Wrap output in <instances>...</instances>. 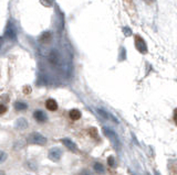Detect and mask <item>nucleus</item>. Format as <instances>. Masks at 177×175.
Segmentation results:
<instances>
[{
  "label": "nucleus",
  "instance_id": "2",
  "mask_svg": "<svg viewBox=\"0 0 177 175\" xmlns=\"http://www.w3.org/2000/svg\"><path fill=\"white\" fill-rule=\"evenodd\" d=\"M28 141L32 144H39V146H44L47 143V138L42 136L39 132H32L28 136Z\"/></svg>",
  "mask_w": 177,
  "mask_h": 175
},
{
  "label": "nucleus",
  "instance_id": "13",
  "mask_svg": "<svg viewBox=\"0 0 177 175\" xmlns=\"http://www.w3.org/2000/svg\"><path fill=\"white\" fill-rule=\"evenodd\" d=\"M58 59H59V55L55 51H52L49 55V61L51 62L52 64H57L58 63Z\"/></svg>",
  "mask_w": 177,
  "mask_h": 175
},
{
  "label": "nucleus",
  "instance_id": "20",
  "mask_svg": "<svg viewBox=\"0 0 177 175\" xmlns=\"http://www.w3.org/2000/svg\"><path fill=\"white\" fill-rule=\"evenodd\" d=\"M0 175H6V173L3 170H0Z\"/></svg>",
  "mask_w": 177,
  "mask_h": 175
},
{
  "label": "nucleus",
  "instance_id": "12",
  "mask_svg": "<svg viewBox=\"0 0 177 175\" xmlns=\"http://www.w3.org/2000/svg\"><path fill=\"white\" fill-rule=\"evenodd\" d=\"M14 108H16V110H18V111H22V110L27 109L28 105L22 101H17L16 104H14Z\"/></svg>",
  "mask_w": 177,
  "mask_h": 175
},
{
  "label": "nucleus",
  "instance_id": "14",
  "mask_svg": "<svg viewBox=\"0 0 177 175\" xmlns=\"http://www.w3.org/2000/svg\"><path fill=\"white\" fill-rule=\"evenodd\" d=\"M50 39H51L50 33H49V32H46V33H44L43 35L41 37V39H40V40H41V42H46V43H47V42L50 41Z\"/></svg>",
  "mask_w": 177,
  "mask_h": 175
},
{
  "label": "nucleus",
  "instance_id": "9",
  "mask_svg": "<svg viewBox=\"0 0 177 175\" xmlns=\"http://www.w3.org/2000/svg\"><path fill=\"white\" fill-rule=\"evenodd\" d=\"M16 128L18 130H25L28 128V121L23 118H20L16 121Z\"/></svg>",
  "mask_w": 177,
  "mask_h": 175
},
{
  "label": "nucleus",
  "instance_id": "7",
  "mask_svg": "<svg viewBox=\"0 0 177 175\" xmlns=\"http://www.w3.org/2000/svg\"><path fill=\"white\" fill-rule=\"evenodd\" d=\"M46 107L50 111H55L58 109V102L54 99H48L46 101Z\"/></svg>",
  "mask_w": 177,
  "mask_h": 175
},
{
  "label": "nucleus",
  "instance_id": "18",
  "mask_svg": "<svg viewBox=\"0 0 177 175\" xmlns=\"http://www.w3.org/2000/svg\"><path fill=\"white\" fill-rule=\"evenodd\" d=\"M6 111H7V107L3 104H0V115L6 114Z\"/></svg>",
  "mask_w": 177,
  "mask_h": 175
},
{
  "label": "nucleus",
  "instance_id": "16",
  "mask_svg": "<svg viewBox=\"0 0 177 175\" xmlns=\"http://www.w3.org/2000/svg\"><path fill=\"white\" fill-rule=\"evenodd\" d=\"M7 37L9 38V39H14V37H16V32H14V29H8V31H7Z\"/></svg>",
  "mask_w": 177,
  "mask_h": 175
},
{
  "label": "nucleus",
  "instance_id": "8",
  "mask_svg": "<svg viewBox=\"0 0 177 175\" xmlns=\"http://www.w3.org/2000/svg\"><path fill=\"white\" fill-rule=\"evenodd\" d=\"M97 112H99L100 116H102V117H103V118L108 119V120H112V121H114V122L119 123V120H117V119H115L114 117L112 116V115L108 114V111H105V110H103V109H97Z\"/></svg>",
  "mask_w": 177,
  "mask_h": 175
},
{
  "label": "nucleus",
  "instance_id": "3",
  "mask_svg": "<svg viewBox=\"0 0 177 175\" xmlns=\"http://www.w3.org/2000/svg\"><path fill=\"white\" fill-rule=\"evenodd\" d=\"M48 157H49V159H50L51 161L59 162L61 157H62V150H61L60 148L50 149V151H49V153H48Z\"/></svg>",
  "mask_w": 177,
  "mask_h": 175
},
{
  "label": "nucleus",
  "instance_id": "10",
  "mask_svg": "<svg viewBox=\"0 0 177 175\" xmlns=\"http://www.w3.org/2000/svg\"><path fill=\"white\" fill-rule=\"evenodd\" d=\"M69 116L72 120H79V119L81 118V112H80V110H78V109H72V110H70Z\"/></svg>",
  "mask_w": 177,
  "mask_h": 175
},
{
  "label": "nucleus",
  "instance_id": "5",
  "mask_svg": "<svg viewBox=\"0 0 177 175\" xmlns=\"http://www.w3.org/2000/svg\"><path fill=\"white\" fill-rule=\"evenodd\" d=\"M61 141H62V143L64 144V147L68 150L72 151V152H78V147H76V144L74 143L72 140H70V139H68V138H64V139H62Z\"/></svg>",
  "mask_w": 177,
  "mask_h": 175
},
{
  "label": "nucleus",
  "instance_id": "4",
  "mask_svg": "<svg viewBox=\"0 0 177 175\" xmlns=\"http://www.w3.org/2000/svg\"><path fill=\"white\" fill-rule=\"evenodd\" d=\"M135 48L141 53H146L147 52V45L144 42V40L140 37V35H135Z\"/></svg>",
  "mask_w": 177,
  "mask_h": 175
},
{
  "label": "nucleus",
  "instance_id": "11",
  "mask_svg": "<svg viewBox=\"0 0 177 175\" xmlns=\"http://www.w3.org/2000/svg\"><path fill=\"white\" fill-rule=\"evenodd\" d=\"M93 168H94V171L97 173V174H105V168H104V166L102 165L101 163H99V162L94 163Z\"/></svg>",
  "mask_w": 177,
  "mask_h": 175
},
{
  "label": "nucleus",
  "instance_id": "1",
  "mask_svg": "<svg viewBox=\"0 0 177 175\" xmlns=\"http://www.w3.org/2000/svg\"><path fill=\"white\" fill-rule=\"evenodd\" d=\"M102 131H103L104 136L111 141V143H112V146L114 147L115 150L120 151L121 150V142H120L119 136H117V134L115 133L111 128H108V127H104L103 129H102Z\"/></svg>",
  "mask_w": 177,
  "mask_h": 175
},
{
  "label": "nucleus",
  "instance_id": "17",
  "mask_svg": "<svg viewBox=\"0 0 177 175\" xmlns=\"http://www.w3.org/2000/svg\"><path fill=\"white\" fill-rule=\"evenodd\" d=\"M108 165L111 166V167H115V160H114V157H110L108 159Z\"/></svg>",
  "mask_w": 177,
  "mask_h": 175
},
{
  "label": "nucleus",
  "instance_id": "21",
  "mask_svg": "<svg viewBox=\"0 0 177 175\" xmlns=\"http://www.w3.org/2000/svg\"><path fill=\"white\" fill-rule=\"evenodd\" d=\"M147 175H150V174H147Z\"/></svg>",
  "mask_w": 177,
  "mask_h": 175
},
{
  "label": "nucleus",
  "instance_id": "6",
  "mask_svg": "<svg viewBox=\"0 0 177 175\" xmlns=\"http://www.w3.org/2000/svg\"><path fill=\"white\" fill-rule=\"evenodd\" d=\"M33 118L40 123L46 122V121L48 120V117H47L46 112H43L42 110H36V111L33 112Z\"/></svg>",
  "mask_w": 177,
  "mask_h": 175
},
{
  "label": "nucleus",
  "instance_id": "19",
  "mask_svg": "<svg viewBox=\"0 0 177 175\" xmlns=\"http://www.w3.org/2000/svg\"><path fill=\"white\" fill-rule=\"evenodd\" d=\"M174 120H175V122L177 123V109L175 110V112H174Z\"/></svg>",
  "mask_w": 177,
  "mask_h": 175
},
{
  "label": "nucleus",
  "instance_id": "15",
  "mask_svg": "<svg viewBox=\"0 0 177 175\" xmlns=\"http://www.w3.org/2000/svg\"><path fill=\"white\" fill-rule=\"evenodd\" d=\"M8 159V155L6 152H3V151H0V164L3 163V162L6 161V160Z\"/></svg>",
  "mask_w": 177,
  "mask_h": 175
}]
</instances>
